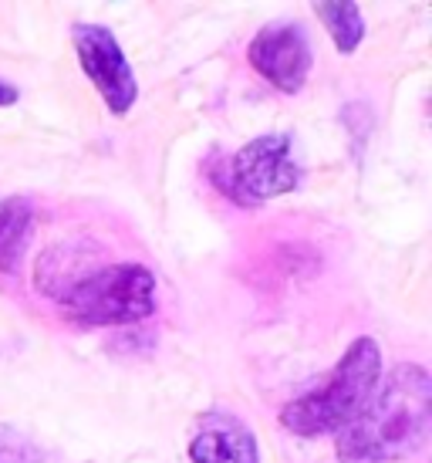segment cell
<instances>
[{
	"instance_id": "8992f818",
	"label": "cell",
	"mask_w": 432,
	"mask_h": 463,
	"mask_svg": "<svg viewBox=\"0 0 432 463\" xmlns=\"http://www.w3.org/2000/svg\"><path fill=\"white\" fill-rule=\"evenodd\" d=\"M250 65L264 81H270L274 89L294 91L305 89L307 75H311V41H307L305 27L297 24H270L264 27L254 41H250Z\"/></svg>"
},
{
	"instance_id": "7a4b0ae2",
	"label": "cell",
	"mask_w": 432,
	"mask_h": 463,
	"mask_svg": "<svg viewBox=\"0 0 432 463\" xmlns=\"http://www.w3.org/2000/svg\"><path fill=\"white\" fill-rule=\"evenodd\" d=\"M381 379V348L375 338L362 335L355 338L342 362L334 365V373L315 386L305 396L291 399L280 410V423L291 430L294 437H328V433H342L344 426L365 410L375 386Z\"/></svg>"
},
{
	"instance_id": "ba28073f",
	"label": "cell",
	"mask_w": 432,
	"mask_h": 463,
	"mask_svg": "<svg viewBox=\"0 0 432 463\" xmlns=\"http://www.w3.org/2000/svg\"><path fill=\"white\" fill-rule=\"evenodd\" d=\"M31 233H34V206L24 196L0 200V274H14L21 268Z\"/></svg>"
},
{
	"instance_id": "52a82bcc",
	"label": "cell",
	"mask_w": 432,
	"mask_h": 463,
	"mask_svg": "<svg viewBox=\"0 0 432 463\" xmlns=\"http://www.w3.org/2000/svg\"><path fill=\"white\" fill-rule=\"evenodd\" d=\"M193 463H260L257 439L237 416L206 412L196 437L190 439Z\"/></svg>"
},
{
	"instance_id": "277c9868",
	"label": "cell",
	"mask_w": 432,
	"mask_h": 463,
	"mask_svg": "<svg viewBox=\"0 0 432 463\" xmlns=\"http://www.w3.org/2000/svg\"><path fill=\"white\" fill-rule=\"evenodd\" d=\"M297 183H301V166L294 159L291 136H257L233 153L223 190L237 203L260 206L297 190Z\"/></svg>"
},
{
	"instance_id": "8fae6325",
	"label": "cell",
	"mask_w": 432,
	"mask_h": 463,
	"mask_svg": "<svg viewBox=\"0 0 432 463\" xmlns=\"http://www.w3.org/2000/svg\"><path fill=\"white\" fill-rule=\"evenodd\" d=\"M17 102V89L7 85V81H0V105H14Z\"/></svg>"
},
{
	"instance_id": "30bf717a",
	"label": "cell",
	"mask_w": 432,
	"mask_h": 463,
	"mask_svg": "<svg viewBox=\"0 0 432 463\" xmlns=\"http://www.w3.org/2000/svg\"><path fill=\"white\" fill-rule=\"evenodd\" d=\"M0 463H41V450L11 426H0Z\"/></svg>"
},
{
	"instance_id": "5b68a950",
	"label": "cell",
	"mask_w": 432,
	"mask_h": 463,
	"mask_svg": "<svg viewBox=\"0 0 432 463\" xmlns=\"http://www.w3.org/2000/svg\"><path fill=\"white\" fill-rule=\"evenodd\" d=\"M75 52L81 61V71L91 78V85L99 89L112 116H126L136 105L139 81L136 71L128 68L126 54L118 48V41L108 27L99 24H78L75 27Z\"/></svg>"
},
{
	"instance_id": "9c48e42d",
	"label": "cell",
	"mask_w": 432,
	"mask_h": 463,
	"mask_svg": "<svg viewBox=\"0 0 432 463\" xmlns=\"http://www.w3.org/2000/svg\"><path fill=\"white\" fill-rule=\"evenodd\" d=\"M315 14L321 17V24L331 31V41H334L338 52H358V44L365 38V17L358 11V4H352V0H324V4H315Z\"/></svg>"
},
{
	"instance_id": "6da1fadb",
	"label": "cell",
	"mask_w": 432,
	"mask_h": 463,
	"mask_svg": "<svg viewBox=\"0 0 432 463\" xmlns=\"http://www.w3.org/2000/svg\"><path fill=\"white\" fill-rule=\"evenodd\" d=\"M432 430V379L406 362L375 386L365 410L334 439L342 463H392L426 447Z\"/></svg>"
},
{
	"instance_id": "3957f363",
	"label": "cell",
	"mask_w": 432,
	"mask_h": 463,
	"mask_svg": "<svg viewBox=\"0 0 432 463\" xmlns=\"http://www.w3.org/2000/svg\"><path fill=\"white\" fill-rule=\"evenodd\" d=\"M54 298L81 328L132 325L155 311V274L142 264H108L71 278Z\"/></svg>"
}]
</instances>
